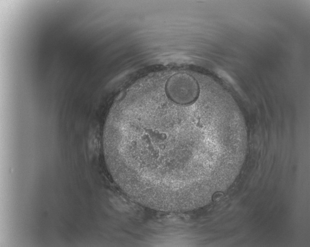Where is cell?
Returning <instances> with one entry per match:
<instances>
[{
	"label": "cell",
	"instance_id": "obj_1",
	"mask_svg": "<svg viewBox=\"0 0 310 247\" xmlns=\"http://www.w3.org/2000/svg\"><path fill=\"white\" fill-rule=\"evenodd\" d=\"M107 149L129 198L180 213L204 206L229 188L239 144L224 108L190 83L145 97L114 116Z\"/></svg>",
	"mask_w": 310,
	"mask_h": 247
}]
</instances>
